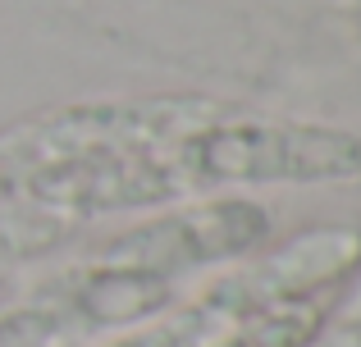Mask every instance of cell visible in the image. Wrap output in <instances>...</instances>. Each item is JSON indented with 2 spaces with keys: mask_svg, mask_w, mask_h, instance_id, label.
Instances as JSON below:
<instances>
[{
  "mask_svg": "<svg viewBox=\"0 0 361 347\" xmlns=\"http://www.w3.org/2000/svg\"><path fill=\"white\" fill-rule=\"evenodd\" d=\"M361 137L302 119L215 115L160 128L123 142L64 146L23 174L32 201L73 215L133 210L215 187H270V183H357Z\"/></svg>",
  "mask_w": 361,
  "mask_h": 347,
  "instance_id": "6da1fadb",
  "label": "cell"
},
{
  "mask_svg": "<svg viewBox=\"0 0 361 347\" xmlns=\"http://www.w3.org/2000/svg\"><path fill=\"white\" fill-rule=\"evenodd\" d=\"M265 210L256 201H215L202 210H183L174 220H156L147 229L119 238L110 256V275L119 279H147V275H169V270L206 265L252 251L265 238Z\"/></svg>",
  "mask_w": 361,
  "mask_h": 347,
  "instance_id": "7a4b0ae2",
  "label": "cell"
},
{
  "mask_svg": "<svg viewBox=\"0 0 361 347\" xmlns=\"http://www.w3.org/2000/svg\"><path fill=\"white\" fill-rule=\"evenodd\" d=\"M325 315L316 306H274V311H256L243 329H233L229 339H220L215 347H311L320 334Z\"/></svg>",
  "mask_w": 361,
  "mask_h": 347,
  "instance_id": "3957f363",
  "label": "cell"
}]
</instances>
